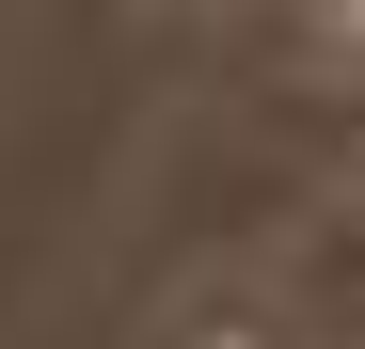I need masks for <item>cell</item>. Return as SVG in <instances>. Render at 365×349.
<instances>
[{"label":"cell","mask_w":365,"mask_h":349,"mask_svg":"<svg viewBox=\"0 0 365 349\" xmlns=\"http://www.w3.org/2000/svg\"><path fill=\"white\" fill-rule=\"evenodd\" d=\"M286 32H302V48H318V64H334V80H365V0H286Z\"/></svg>","instance_id":"cell-1"}]
</instances>
